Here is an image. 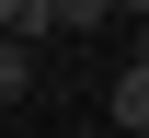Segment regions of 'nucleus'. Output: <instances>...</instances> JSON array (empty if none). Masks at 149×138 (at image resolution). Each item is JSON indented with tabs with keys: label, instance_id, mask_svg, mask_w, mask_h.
I'll use <instances>...</instances> for the list:
<instances>
[{
	"label": "nucleus",
	"instance_id": "20e7f679",
	"mask_svg": "<svg viewBox=\"0 0 149 138\" xmlns=\"http://www.w3.org/2000/svg\"><path fill=\"white\" fill-rule=\"evenodd\" d=\"M46 35V0H0V46H35Z\"/></svg>",
	"mask_w": 149,
	"mask_h": 138
},
{
	"label": "nucleus",
	"instance_id": "f257e3e1",
	"mask_svg": "<svg viewBox=\"0 0 149 138\" xmlns=\"http://www.w3.org/2000/svg\"><path fill=\"white\" fill-rule=\"evenodd\" d=\"M103 115H115V138H149V69H138V58L103 81Z\"/></svg>",
	"mask_w": 149,
	"mask_h": 138
},
{
	"label": "nucleus",
	"instance_id": "7ed1b4c3",
	"mask_svg": "<svg viewBox=\"0 0 149 138\" xmlns=\"http://www.w3.org/2000/svg\"><path fill=\"white\" fill-rule=\"evenodd\" d=\"M23 92H35V46H0V115H12Z\"/></svg>",
	"mask_w": 149,
	"mask_h": 138
},
{
	"label": "nucleus",
	"instance_id": "f03ea898",
	"mask_svg": "<svg viewBox=\"0 0 149 138\" xmlns=\"http://www.w3.org/2000/svg\"><path fill=\"white\" fill-rule=\"evenodd\" d=\"M92 23H115V0H46V35H92Z\"/></svg>",
	"mask_w": 149,
	"mask_h": 138
},
{
	"label": "nucleus",
	"instance_id": "39448f33",
	"mask_svg": "<svg viewBox=\"0 0 149 138\" xmlns=\"http://www.w3.org/2000/svg\"><path fill=\"white\" fill-rule=\"evenodd\" d=\"M115 12H126V23H149V0H115Z\"/></svg>",
	"mask_w": 149,
	"mask_h": 138
}]
</instances>
